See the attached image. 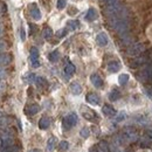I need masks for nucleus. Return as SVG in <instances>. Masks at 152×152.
<instances>
[{"label":"nucleus","mask_w":152,"mask_h":152,"mask_svg":"<svg viewBox=\"0 0 152 152\" xmlns=\"http://www.w3.org/2000/svg\"><path fill=\"white\" fill-rule=\"evenodd\" d=\"M109 26L116 31L119 35L129 33V18L128 17H116L109 18Z\"/></svg>","instance_id":"1"},{"label":"nucleus","mask_w":152,"mask_h":152,"mask_svg":"<svg viewBox=\"0 0 152 152\" xmlns=\"http://www.w3.org/2000/svg\"><path fill=\"white\" fill-rule=\"evenodd\" d=\"M104 14L108 18H116V17H128L129 18V12L128 10L121 5L119 2H114L110 5H107L104 7Z\"/></svg>","instance_id":"2"},{"label":"nucleus","mask_w":152,"mask_h":152,"mask_svg":"<svg viewBox=\"0 0 152 152\" xmlns=\"http://www.w3.org/2000/svg\"><path fill=\"white\" fill-rule=\"evenodd\" d=\"M121 137H122V139H123L124 143H134L139 138L138 132L133 128H126V129H124V131H123Z\"/></svg>","instance_id":"3"},{"label":"nucleus","mask_w":152,"mask_h":152,"mask_svg":"<svg viewBox=\"0 0 152 152\" xmlns=\"http://www.w3.org/2000/svg\"><path fill=\"white\" fill-rule=\"evenodd\" d=\"M77 122H78L77 115L74 114V113H72V114L67 115V116L63 118V121H62V126H63L64 130H69V129H72L73 126H75L76 124H77Z\"/></svg>","instance_id":"4"},{"label":"nucleus","mask_w":152,"mask_h":152,"mask_svg":"<svg viewBox=\"0 0 152 152\" xmlns=\"http://www.w3.org/2000/svg\"><path fill=\"white\" fill-rule=\"evenodd\" d=\"M144 50H145L144 45L140 42H136V43L130 45V47L128 48V54L130 56H139Z\"/></svg>","instance_id":"5"},{"label":"nucleus","mask_w":152,"mask_h":152,"mask_svg":"<svg viewBox=\"0 0 152 152\" xmlns=\"http://www.w3.org/2000/svg\"><path fill=\"white\" fill-rule=\"evenodd\" d=\"M81 110H82V116H83L86 119L91 121V122H96V121L98 119V116L96 115V113L94 110L88 109V108H86V107H82Z\"/></svg>","instance_id":"6"},{"label":"nucleus","mask_w":152,"mask_h":152,"mask_svg":"<svg viewBox=\"0 0 152 152\" xmlns=\"http://www.w3.org/2000/svg\"><path fill=\"white\" fill-rule=\"evenodd\" d=\"M31 63L33 68H39L40 67V62H39V49L37 47H32L31 48Z\"/></svg>","instance_id":"7"},{"label":"nucleus","mask_w":152,"mask_h":152,"mask_svg":"<svg viewBox=\"0 0 152 152\" xmlns=\"http://www.w3.org/2000/svg\"><path fill=\"white\" fill-rule=\"evenodd\" d=\"M140 77L144 80H152V63L146 62L140 72Z\"/></svg>","instance_id":"8"},{"label":"nucleus","mask_w":152,"mask_h":152,"mask_svg":"<svg viewBox=\"0 0 152 152\" xmlns=\"http://www.w3.org/2000/svg\"><path fill=\"white\" fill-rule=\"evenodd\" d=\"M86 99H87V102H88L89 104H91V105H98L99 102H101L99 96L97 95V94H95V93H89L88 95L86 96Z\"/></svg>","instance_id":"9"},{"label":"nucleus","mask_w":152,"mask_h":152,"mask_svg":"<svg viewBox=\"0 0 152 152\" xmlns=\"http://www.w3.org/2000/svg\"><path fill=\"white\" fill-rule=\"evenodd\" d=\"M29 14H31V17L35 21L41 19V12H40L39 7L37 6V4H32V6L29 8Z\"/></svg>","instance_id":"10"},{"label":"nucleus","mask_w":152,"mask_h":152,"mask_svg":"<svg viewBox=\"0 0 152 152\" xmlns=\"http://www.w3.org/2000/svg\"><path fill=\"white\" fill-rule=\"evenodd\" d=\"M148 60H149V56H146V55H143V56H139L137 57V58H134L132 62H131V67L132 68H136V67H139V66H142V64H145L146 62H148Z\"/></svg>","instance_id":"11"},{"label":"nucleus","mask_w":152,"mask_h":152,"mask_svg":"<svg viewBox=\"0 0 152 152\" xmlns=\"http://www.w3.org/2000/svg\"><path fill=\"white\" fill-rule=\"evenodd\" d=\"M90 81L95 88H102L103 87V80L98 74H93L90 76Z\"/></svg>","instance_id":"12"},{"label":"nucleus","mask_w":152,"mask_h":152,"mask_svg":"<svg viewBox=\"0 0 152 152\" xmlns=\"http://www.w3.org/2000/svg\"><path fill=\"white\" fill-rule=\"evenodd\" d=\"M12 61V56L7 53H2L0 54V67H6L11 63Z\"/></svg>","instance_id":"13"},{"label":"nucleus","mask_w":152,"mask_h":152,"mask_svg":"<svg viewBox=\"0 0 152 152\" xmlns=\"http://www.w3.org/2000/svg\"><path fill=\"white\" fill-rule=\"evenodd\" d=\"M108 37H107V34L105 33H99L97 37H96V42L98 43V46H101V47H104V46H107L108 45Z\"/></svg>","instance_id":"14"},{"label":"nucleus","mask_w":152,"mask_h":152,"mask_svg":"<svg viewBox=\"0 0 152 152\" xmlns=\"http://www.w3.org/2000/svg\"><path fill=\"white\" fill-rule=\"evenodd\" d=\"M97 17H98L97 11H96L94 7H90V8L88 10L87 14H86V20H87V21H95V20L97 19Z\"/></svg>","instance_id":"15"},{"label":"nucleus","mask_w":152,"mask_h":152,"mask_svg":"<svg viewBox=\"0 0 152 152\" xmlns=\"http://www.w3.org/2000/svg\"><path fill=\"white\" fill-rule=\"evenodd\" d=\"M102 111H103V114L105 115V116H108V117H114V116H116V110H115L111 105H109V104L103 105Z\"/></svg>","instance_id":"16"},{"label":"nucleus","mask_w":152,"mask_h":152,"mask_svg":"<svg viewBox=\"0 0 152 152\" xmlns=\"http://www.w3.org/2000/svg\"><path fill=\"white\" fill-rule=\"evenodd\" d=\"M50 126V118L49 117H42L40 121H39V128L42 129V130H46Z\"/></svg>","instance_id":"17"},{"label":"nucleus","mask_w":152,"mask_h":152,"mask_svg":"<svg viewBox=\"0 0 152 152\" xmlns=\"http://www.w3.org/2000/svg\"><path fill=\"white\" fill-rule=\"evenodd\" d=\"M39 111H40V107H39L38 104H32L28 108H26V110H25V113L28 116H34V115L38 114Z\"/></svg>","instance_id":"18"},{"label":"nucleus","mask_w":152,"mask_h":152,"mask_svg":"<svg viewBox=\"0 0 152 152\" xmlns=\"http://www.w3.org/2000/svg\"><path fill=\"white\" fill-rule=\"evenodd\" d=\"M69 88H70V91H72L73 95H80L82 93V87L78 82H73Z\"/></svg>","instance_id":"19"},{"label":"nucleus","mask_w":152,"mask_h":152,"mask_svg":"<svg viewBox=\"0 0 152 152\" xmlns=\"http://www.w3.org/2000/svg\"><path fill=\"white\" fill-rule=\"evenodd\" d=\"M121 69V63L117 61H111L108 63V70L110 73H117Z\"/></svg>","instance_id":"20"},{"label":"nucleus","mask_w":152,"mask_h":152,"mask_svg":"<svg viewBox=\"0 0 152 152\" xmlns=\"http://www.w3.org/2000/svg\"><path fill=\"white\" fill-rule=\"evenodd\" d=\"M80 27V21L78 20H70L67 22V31H75Z\"/></svg>","instance_id":"21"},{"label":"nucleus","mask_w":152,"mask_h":152,"mask_svg":"<svg viewBox=\"0 0 152 152\" xmlns=\"http://www.w3.org/2000/svg\"><path fill=\"white\" fill-rule=\"evenodd\" d=\"M75 70H76V68H75V66L73 64V63H68L66 67H64V73L67 74L68 76H72L74 73H75Z\"/></svg>","instance_id":"22"},{"label":"nucleus","mask_w":152,"mask_h":152,"mask_svg":"<svg viewBox=\"0 0 152 152\" xmlns=\"http://www.w3.org/2000/svg\"><path fill=\"white\" fill-rule=\"evenodd\" d=\"M0 152H19V148L13 144V145H8V146L0 148Z\"/></svg>","instance_id":"23"},{"label":"nucleus","mask_w":152,"mask_h":152,"mask_svg":"<svg viewBox=\"0 0 152 152\" xmlns=\"http://www.w3.org/2000/svg\"><path fill=\"white\" fill-rule=\"evenodd\" d=\"M119 97H121V93H119L118 89H113V90L110 91V94H109V99L113 101V102L117 101Z\"/></svg>","instance_id":"24"},{"label":"nucleus","mask_w":152,"mask_h":152,"mask_svg":"<svg viewBox=\"0 0 152 152\" xmlns=\"http://www.w3.org/2000/svg\"><path fill=\"white\" fill-rule=\"evenodd\" d=\"M58 58H60V53H58V50H53V52L48 55V60H49L50 62H53V63L57 62Z\"/></svg>","instance_id":"25"},{"label":"nucleus","mask_w":152,"mask_h":152,"mask_svg":"<svg viewBox=\"0 0 152 152\" xmlns=\"http://www.w3.org/2000/svg\"><path fill=\"white\" fill-rule=\"evenodd\" d=\"M42 35L46 40H49V39L53 37V31L50 27H45L43 31H42Z\"/></svg>","instance_id":"26"},{"label":"nucleus","mask_w":152,"mask_h":152,"mask_svg":"<svg viewBox=\"0 0 152 152\" xmlns=\"http://www.w3.org/2000/svg\"><path fill=\"white\" fill-rule=\"evenodd\" d=\"M55 144H56V138L55 137H50L48 139V143H47V150L48 151H53L54 148H55Z\"/></svg>","instance_id":"27"},{"label":"nucleus","mask_w":152,"mask_h":152,"mask_svg":"<svg viewBox=\"0 0 152 152\" xmlns=\"http://www.w3.org/2000/svg\"><path fill=\"white\" fill-rule=\"evenodd\" d=\"M129 75L128 74H121L119 77H118V83L121 84V86H125L128 82H129Z\"/></svg>","instance_id":"28"},{"label":"nucleus","mask_w":152,"mask_h":152,"mask_svg":"<svg viewBox=\"0 0 152 152\" xmlns=\"http://www.w3.org/2000/svg\"><path fill=\"white\" fill-rule=\"evenodd\" d=\"M97 150L98 152H109V145L105 142H101L97 146Z\"/></svg>","instance_id":"29"},{"label":"nucleus","mask_w":152,"mask_h":152,"mask_svg":"<svg viewBox=\"0 0 152 152\" xmlns=\"http://www.w3.org/2000/svg\"><path fill=\"white\" fill-rule=\"evenodd\" d=\"M35 83L38 84V87H41V88H43V87L47 86V81H46V78H43V77H41V76H37V78H35Z\"/></svg>","instance_id":"30"},{"label":"nucleus","mask_w":152,"mask_h":152,"mask_svg":"<svg viewBox=\"0 0 152 152\" xmlns=\"http://www.w3.org/2000/svg\"><path fill=\"white\" fill-rule=\"evenodd\" d=\"M10 124V119L7 117H0V129L7 128Z\"/></svg>","instance_id":"31"},{"label":"nucleus","mask_w":152,"mask_h":152,"mask_svg":"<svg viewBox=\"0 0 152 152\" xmlns=\"http://www.w3.org/2000/svg\"><path fill=\"white\" fill-rule=\"evenodd\" d=\"M58 148H60V150L66 151V150H68V149H69V143H68V142H66V140H62V142H60Z\"/></svg>","instance_id":"32"},{"label":"nucleus","mask_w":152,"mask_h":152,"mask_svg":"<svg viewBox=\"0 0 152 152\" xmlns=\"http://www.w3.org/2000/svg\"><path fill=\"white\" fill-rule=\"evenodd\" d=\"M35 78H37V76H35V74H27L26 75V77H25V80L28 82V83H33V82H35Z\"/></svg>","instance_id":"33"},{"label":"nucleus","mask_w":152,"mask_h":152,"mask_svg":"<svg viewBox=\"0 0 152 152\" xmlns=\"http://www.w3.org/2000/svg\"><path fill=\"white\" fill-rule=\"evenodd\" d=\"M80 134H81V137H83V138H88L89 134H90V131H89L88 128H83V129L80 131Z\"/></svg>","instance_id":"34"},{"label":"nucleus","mask_w":152,"mask_h":152,"mask_svg":"<svg viewBox=\"0 0 152 152\" xmlns=\"http://www.w3.org/2000/svg\"><path fill=\"white\" fill-rule=\"evenodd\" d=\"M67 6V0H57V8L63 10Z\"/></svg>","instance_id":"35"},{"label":"nucleus","mask_w":152,"mask_h":152,"mask_svg":"<svg viewBox=\"0 0 152 152\" xmlns=\"http://www.w3.org/2000/svg\"><path fill=\"white\" fill-rule=\"evenodd\" d=\"M125 117H126V114L125 113H119V114L117 115V117H116V122H122L123 119H125Z\"/></svg>","instance_id":"36"},{"label":"nucleus","mask_w":152,"mask_h":152,"mask_svg":"<svg viewBox=\"0 0 152 152\" xmlns=\"http://www.w3.org/2000/svg\"><path fill=\"white\" fill-rule=\"evenodd\" d=\"M7 77V70L4 69V67H0V80H4Z\"/></svg>","instance_id":"37"},{"label":"nucleus","mask_w":152,"mask_h":152,"mask_svg":"<svg viewBox=\"0 0 152 152\" xmlns=\"http://www.w3.org/2000/svg\"><path fill=\"white\" fill-rule=\"evenodd\" d=\"M66 34H67V28H64V29H60V31L56 33V37L57 38H63Z\"/></svg>","instance_id":"38"},{"label":"nucleus","mask_w":152,"mask_h":152,"mask_svg":"<svg viewBox=\"0 0 152 152\" xmlns=\"http://www.w3.org/2000/svg\"><path fill=\"white\" fill-rule=\"evenodd\" d=\"M20 38H21V41H25L26 40V33H25V29L23 28L20 29Z\"/></svg>","instance_id":"39"},{"label":"nucleus","mask_w":152,"mask_h":152,"mask_svg":"<svg viewBox=\"0 0 152 152\" xmlns=\"http://www.w3.org/2000/svg\"><path fill=\"white\" fill-rule=\"evenodd\" d=\"M5 49H6V43L4 41H0V52H2Z\"/></svg>","instance_id":"40"},{"label":"nucleus","mask_w":152,"mask_h":152,"mask_svg":"<svg viewBox=\"0 0 152 152\" xmlns=\"http://www.w3.org/2000/svg\"><path fill=\"white\" fill-rule=\"evenodd\" d=\"M5 88H6V84L0 80V93H1V91H4V90H5Z\"/></svg>","instance_id":"41"},{"label":"nucleus","mask_w":152,"mask_h":152,"mask_svg":"<svg viewBox=\"0 0 152 152\" xmlns=\"http://www.w3.org/2000/svg\"><path fill=\"white\" fill-rule=\"evenodd\" d=\"M145 94H146V95L149 96V97L152 99V90L151 89H145Z\"/></svg>","instance_id":"42"},{"label":"nucleus","mask_w":152,"mask_h":152,"mask_svg":"<svg viewBox=\"0 0 152 152\" xmlns=\"http://www.w3.org/2000/svg\"><path fill=\"white\" fill-rule=\"evenodd\" d=\"M117 0H103V2L105 4V5H110V4H114V2H116Z\"/></svg>","instance_id":"43"},{"label":"nucleus","mask_w":152,"mask_h":152,"mask_svg":"<svg viewBox=\"0 0 152 152\" xmlns=\"http://www.w3.org/2000/svg\"><path fill=\"white\" fill-rule=\"evenodd\" d=\"M2 34H4V28H2V26L0 25V37H1Z\"/></svg>","instance_id":"44"},{"label":"nucleus","mask_w":152,"mask_h":152,"mask_svg":"<svg viewBox=\"0 0 152 152\" xmlns=\"http://www.w3.org/2000/svg\"><path fill=\"white\" fill-rule=\"evenodd\" d=\"M28 152H41L40 150H38V149H33V150H29Z\"/></svg>","instance_id":"45"},{"label":"nucleus","mask_w":152,"mask_h":152,"mask_svg":"<svg viewBox=\"0 0 152 152\" xmlns=\"http://www.w3.org/2000/svg\"><path fill=\"white\" fill-rule=\"evenodd\" d=\"M90 152H98V150H97V149H91Z\"/></svg>","instance_id":"46"},{"label":"nucleus","mask_w":152,"mask_h":152,"mask_svg":"<svg viewBox=\"0 0 152 152\" xmlns=\"http://www.w3.org/2000/svg\"><path fill=\"white\" fill-rule=\"evenodd\" d=\"M1 115H2V114H1V113H0V117H1Z\"/></svg>","instance_id":"47"}]
</instances>
